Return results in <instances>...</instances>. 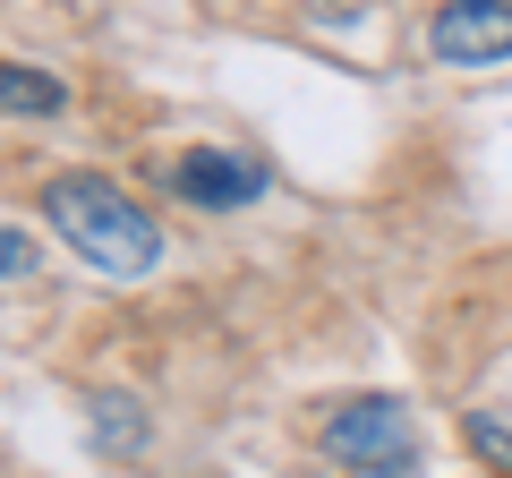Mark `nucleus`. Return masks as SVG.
<instances>
[{
  "label": "nucleus",
  "instance_id": "20e7f679",
  "mask_svg": "<svg viewBox=\"0 0 512 478\" xmlns=\"http://www.w3.org/2000/svg\"><path fill=\"white\" fill-rule=\"evenodd\" d=\"M171 197L205 205V214H231V205H256V197H265V171H256L248 154H222V146H188L180 163H171Z\"/></svg>",
  "mask_w": 512,
  "mask_h": 478
},
{
  "label": "nucleus",
  "instance_id": "f257e3e1",
  "mask_svg": "<svg viewBox=\"0 0 512 478\" xmlns=\"http://www.w3.org/2000/svg\"><path fill=\"white\" fill-rule=\"evenodd\" d=\"M43 222L69 239L94 274H111V282H137V274L163 265V231H154V214L137 197H120L111 180H94V171H60V180L43 188Z\"/></svg>",
  "mask_w": 512,
  "mask_h": 478
},
{
  "label": "nucleus",
  "instance_id": "39448f33",
  "mask_svg": "<svg viewBox=\"0 0 512 478\" xmlns=\"http://www.w3.org/2000/svg\"><path fill=\"white\" fill-rule=\"evenodd\" d=\"M0 111H18V120H52V111H69V86H60L52 69L0 60Z\"/></svg>",
  "mask_w": 512,
  "mask_h": 478
},
{
  "label": "nucleus",
  "instance_id": "0eeeda50",
  "mask_svg": "<svg viewBox=\"0 0 512 478\" xmlns=\"http://www.w3.org/2000/svg\"><path fill=\"white\" fill-rule=\"evenodd\" d=\"M461 436H470V453H487L495 470H512V427H504V419H487V410H470V419H461Z\"/></svg>",
  "mask_w": 512,
  "mask_h": 478
},
{
  "label": "nucleus",
  "instance_id": "6e6552de",
  "mask_svg": "<svg viewBox=\"0 0 512 478\" xmlns=\"http://www.w3.org/2000/svg\"><path fill=\"white\" fill-rule=\"evenodd\" d=\"M26 274H35V239L0 222V282H26Z\"/></svg>",
  "mask_w": 512,
  "mask_h": 478
},
{
  "label": "nucleus",
  "instance_id": "423d86ee",
  "mask_svg": "<svg viewBox=\"0 0 512 478\" xmlns=\"http://www.w3.org/2000/svg\"><path fill=\"white\" fill-rule=\"evenodd\" d=\"M94 444H103V453H137V444H146V410L111 393V402L94 410Z\"/></svg>",
  "mask_w": 512,
  "mask_h": 478
},
{
  "label": "nucleus",
  "instance_id": "f03ea898",
  "mask_svg": "<svg viewBox=\"0 0 512 478\" xmlns=\"http://www.w3.org/2000/svg\"><path fill=\"white\" fill-rule=\"evenodd\" d=\"M316 444H325V461L359 478H419V419L393 393H350L342 410H325Z\"/></svg>",
  "mask_w": 512,
  "mask_h": 478
},
{
  "label": "nucleus",
  "instance_id": "7ed1b4c3",
  "mask_svg": "<svg viewBox=\"0 0 512 478\" xmlns=\"http://www.w3.org/2000/svg\"><path fill=\"white\" fill-rule=\"evenodd\" d=\"M427 52L444 69H495V60H512V0H444L427 18Z\"/></svg>",
  "mask_w": 512,
  "mask_h": 478
}]
</instances>
